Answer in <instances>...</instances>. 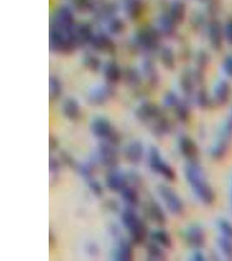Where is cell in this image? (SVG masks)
<instances>
[{
  "label": "cell",
  "mask_w": 232,
  "mask_h": 261,
  "mask_svg": "<svg viewBox=\"0 0 232 261\" xmlns=\"http://www.w3.org/2000/svg\"><path fill=\"white\" fill-rule=\"evenodd\" d=\"M224 31V38L226 39L229 44L232 45V19L228 21L225 27L223 28Z\"/></svg>",
  "instance_id": "obj_32"
},
{
  "label": "cell",
  "mask_w": 232,
  "mask_h": 261,
  "mask_svg": "<svg viewBox=\"0 0 232 261\" xmlns=\"http://www.w3.org/2000/svg\"><path fill=\"white\" fill-rule=\"evenodd\" d=\"M121 194H122L121 196H122L123 201L127 205V207H137L139 204V197L134 188L126 187L121 192Z\"/></svg>",
  "instance_id": "obj_18"
},
{
  "label": "cell",
  "mask_w": 232,
  "mask_h": 261,
  "mask_svg": "<svg viewBox=\"0 0 232 261\" xmlns=\"http://www.w3.org/2000/svg\"><path fill=\"white\" fill-rule=\"evenodd\" d=\"M217 245L220 248L223 255L229 259H232V241L228 238L222 236L217 240Z\"/></svg>",
  "instance_id": "obj_23"
},
{
  "label": "cell",
  "mask_w": 232,
  "mask_h": 261,
  "mask_svg": "<svg viewBox=\"0 0 232 261\" xmlns=\"http://www.w3.org/2000/svg\"><path fill=\"white\" fill-rule=\"evenodd\" d=\"M229 138L221 135V138L219 140L217 141L215 146L212 147V151H211V154L212 157L216 160V161H220L222 160L228 151L229 148Z\"/></svg>",
  "instance_id": "obj_16"
},
{
  "label": "cell",
  "mask_w": 232,
  "mask_h": 261,
  "mask_svg": "<svg viewBox=\"0 0 232 261\" xmlns=\"http://www.w3.org/2000/svg\"><path fill=\"white\" fill-rule=\"evenodd\" d=\"M185 178L191 189L200 201L205 205H212L216 199V194L212 186L206 180L201 166L196 161L185 166Z\"/></svg>",
  "instance_id": "obj_1"
},
{
  "label": "cell",
  "mask_w": 232,
  "mask_h": 261,
  "mask_svg": "<svg viewBox=\"0 0 232 261\" xmlns=\"http://www.w3.org/2000/svg\"><path fill=\"white\" fill-rule=\"evenodd\" d=\"M128 231L131 236V241L137 245L143 244L148 235L147 227L141 220H138L134 226L131 229H129Z\"/></svg>",
  "instance_id": "obj_13"
},
{
  "label": "cell",
  "mask_w": 232,
  "mask_h": 261,
  "mask_svg": "<svg viewBox=\"0 0 232 261\" xmlns=\"http://www.w3.org/2000/svg\"><path fill=\"white\" fill-rule=\"evenodd\" d=\"M147 254L150 260H164L165 253L158 243H151L147 246Z\"/></svg>",
  "instance_id": "obj_22"
},
{
  "label": "cell",
  "mask_w": 232,
  "mask_h": 261,
  "mask_svg": "<svg viewBox=\"0 0 232 261\" xmlns=\"http://www.w3.org/2000/svg\"><path fill=\"white\" fill-rule=\"evenodd\" d=\"M59 93H60V89H59V87H57L56 83H51V96L53 97V98H57V96H59Z\"/></svg>",
  "instance_id": "obj_38"
},
{
  "label": "cell",
  "mask_w": 232,
  "mask_h": 261,
  "mask_svg": "<svg viewBox=\"0 0 232 261\" xmlns=\"http://www.w3.org/2000/svg\"><path fill=\"white\" fill-rule=\"evenodd\" d=\"M57 147H59V141L57 139L52 135H50L49 136V148L51 151H54V150H57Z\"/></svg>",
  "instance_id": "obj_35"
},
{
  "label": "cell",
  "mask_w": 232,
  "mask_h": 261,
  "mask_svg": "<svg viewBox=\"0 0 232 261\" xmlns=\"http://www.w3.org/2000/svg\"><path fill=\"white\" fill-rule=\"evenodd\" d=\"M192 259L196 261H202L206 259V257L202 254V252L196 250V252H194L193 255H192Z\"/></svg>",
  "instance_id": "obj_36"
},
{
  "label": "cell",
  "mask_w": 232,
  "mask_h": 261,
  "mask_svg": "<svg viewBox=\"0 0 232 261\" xmlns=\"http://www.w3.org/2000/svg\"><path fill=\"white\" fill-rule=\"evenodd\" d=\"M128 179L122 172L111 171L106 177V186L113 192H122L127 187Z\"/></svg>",
  "instance_id": "obj_10"
},
{
  "label": "cell",
  "mask_w": 232,
  "mask_h": 261,
  "mask_svg": "<svg viewBox=\"0 0 232 261\" xmlns=\"http://www.w3.org/2000/svg\"><path fill=\"white\" fill-rule=\"evenodd\" d=\"M147 212H148L150 219L153 222L156 223L158 226L165 225L166 217H165L164 212L163 211V209H162L158 202H156L155 200H152L150 202Z\"/></svg>",
  "instance_id": "obj_14"
},
{
  "label": "cell",
  "mask_w": 232,
  "mask_h": 261,
  "mask_svg": "<svg viewBox=\"0 0 232 261\" xmlns=\"http://www.w3.org/2000/svg\"><path fill=\"white\" fill-rule=\"evenodd\" d=\"M137 119L143 123L156 121L164 115L163 112L154 105L144 104L137 108L135 112Z\"/></svg>",
  "instance_id": "obj_6"
},
{
  "label": "cell",
  "mask_w": 232,
  "mask_h": 261,
  "mask_svg": "<svg viewBox=\"0 0 232 261\" xmlns=\"http://www.w3.org/2000/svg\"><path fill=\"white\" fill-rule=\"evenodd\" d=\"M86 181L90 190L92 191V193L94 195L97 196V197H100L103 194V188H102L101 185L99 184L98 181L95 180L93 178H89Z\"/></svg>",
  "instance_id": "obj_27"
},
{
  "label": "cell",
  "mask_w": 232,
  "mask_h": 261,
  "mask_svg": "<svg viewBox=\"0 0 232 261\" xmlns=\"http://www.w3.org/2000/svg\"><path fill=\"white\" fill-rule=\"evenodd\" d=\"M115 147L116 146L106 141L100 143L98 146V161L103 166L110 169L115 168L119 163V157Z\"/></svg>",
  "instance_id": "obj_5"
},
{
  "label": "cell",
  "mask_w": 232,
  "mask_h": 261,
  "mask_svg": "<svg viewBox=\"0 0 232 261\" xmlns=\"http://www.w3.org/2000/svg\"><path fill=\"white\" fill-rule=\"evenodd\" d=\"M179 101L178 100V98L173 94L167 96L166 98H165V100H164V105L167 107H176V106L179 104Z\"/></svg>",
  "instance_id": "obj_33"
},
{
  "label": "cell",
  "mask_w": 232,
  "mask_h": 261,
  "mask_svg": "<svg viewBox=\"0 0 232 261\" xmlns=\"http://www.w3.org/2000/svg\"><path fill=\"white\" fill-rule=\"evenodd\" d=\"M223 68L227 76L232 77V55H229L224 60Z\"/></svg>",
  "instance_id": "obj_30"
},
{
  "label": "cell",
  "mask_w": 232,
  "mask_h": 261,
  "mask_svg": "<svg viewBox=\"0 0 232 261\" xmlns=\"http://www.w3.org/2000/svg\"><path fill=\"white\" fill-rule=\"evenodd\" d=\"M185 241L189 246L200 249L206 244V233L199 226H191L185 232Z\"/></svg>",
  "instance_id": "obj_7"
},
{
  "label": "cell",
  "mask_w": 232,
  "mask_h": 261,
  "mask_svg": "<svg viewBox=\"0 0 232 261\" xmlns=\"http://www.w3.org/2000/svg\"><path fill=\"white\" fill-rule=\"evenodd\" d=\"M60 158H61L63 162L66 164V166H70L72 168H76L77 164L75 163L74 160L72 159L71 155L67 154L66 152H63L62 151L61 154H60Z\"/></svg>",
  "instance_id": "obj_31"
},
{
  "label": "cell",
  "mask_w": 232,
  "mask_h": 261,
  "mask_svg": "<svg viewBox=\"0 0 232 261\" xmlns=\"http://www.w3.org/2000/svg\"><path fill=\"white\" fill-rule=\"evenodd\" d=\"M231 87L225 81H219L214 89V101L218 106H225L229 102Z\"/></svg>",
  "instance_id": "obj_11"
},
{
  "label": "cell",
  "mask_w": 232,
  "mask_h": 261,
  "mask_svg": "<svg viewBox=\"0 0 232 261\" xmlns=\"http://www.w3.org/2000/svg\"><path fill=\"white\" fill-rule=\"evenodd\" d=\"M63 113L67 119H71V120L78 119L80 115V108H79L77 101L73 100V99H69V100L66 101V103L63 107Z\"/></svg>",
  "instance_id": "obj_19"
},
{
  "label": "cell",
  "mask_w": 232,
  "mask_h": 261,
  "mask_svg": "<svg viewBox=\"0 0 232 261\" xmlns=\"http://www.w3.org/2000/svg\"><path fill=\"white\" fill-rule=\"evenodd\" d=\"M139 220L136 212L134 211V208L127 207L123 211L121 220L123 225L127 228V230L131 229Z\"/></svg>",
  "instance_id": "obj_21"
},
{
  "label": "cell",
  "mask_w": 232,
  "mask_h": 261,
  "mask_svg": "<svg viewBox=\"0 0 232 261\" xmlns=\"http://www.w3.org/2000/svg\"><path fill=\"white\" fill-rule=\"evenodd\" d=\"M170 129H171V125H170V121L164 116V114L159 119H157L152 126V134H154L156 136L158 137L166 135L170 133Z\"/></svg>",
  "instance_id": "obj_17"
},
{
  "label": "cell",
  "mask_w": 232,
  "mask_h": 261,
  "mask_svg": "<svg viewBox=\"0 0 232 261\" xmlns=\"http://www.w3.org/2000/svg\"><path fill=\"white\" fill-rule=\"evenodd\" d=\"M91 129L93 135L110 143L113 146H118L120 140L116 130H114L110 121L104 118H97L93 120Z\"/></svg>",
  "instance_id": "obj_2"
},
{
  "label": "cell",
  "mask_w": 232,
  "mask_h": 261,
  "mask_svg": "<svg viewBox=\"0 0 232 261\" xmlns=\"http://www.w3.org/2000/svg\"><path fill=\"white\" fill-rule=\"evenodd\" d=\"M209 34H210V41L212 43V46L216 50H221V48L223 47L224 31L219 21L216 20L212 22L210 27Z\"/></svg>",
  "instance_id": "obj_12"
},
{
  "label": "cell",
  "mask_w": 232,
  "mask_h": 261,
  "mask_svg": "<svg viewBox=\"0 0 232 261\" xmlns=\"http://www.w3.org/2000/svg\"><path fill=\"white\" fill-rule=\"evenodd\" d=\"M179 151L184 157L190 161L194 162L198 156V148L196 143L189 137L183 136L179 141Z\"/></svg>",
  "instance_id": "obj_8"
},
{
  "label": "cell",
  "mask_w": 232,
  "mask_h": 261,
  "mask_svg": "<svg viewBox=\"0 0 232 261\" xmlns=\"http://www.w3.org/2000/svg\"><path fill=\"white\" fill-rule=\"evenodd\" d=\"M218 228L224 237L228 238L232 241V224L226 220L218 221Z\"/></svg>",
  "instance_id": "obj_26"
},
{
  "label": "cell",
  "mask_w": 232,
  "mask_h": 261,
  "mask_svg": "<svg viewBox=\"0 0 232 261\" xmlns=\"http://www.w3.org/2000/svg\"><path fill=\"white\" fill-rule=\"evenodd\" d=\"M110 233L112 234L114 238L120 237V231H119V228H118L117 226H111L110 229Z\"/></svg>",
  "instance_id": "obj_39"
},
{
  "label": "cell",
  "mask_w": 232,
  "mask_h": 261,
  "mask_svg": "<svg viewBox=\"0 0 232 261\" xmlns=\"http://www.w3.org/2000/svg\"><path fill=\"white\" fill-rule=\"evenodd\" d=\"M176 115L179 121L182 123H185L188 121L190 118V110L186 105L179 102V104L176 106Z\"/></svg>",
  "instance_id": "obj_24"
},
{
  "label": "cell",
  "mask_w": 232,
  "mask_h": 261,
  "mask_svg": "<svg viewBox=\"0 0 232 261\" xmlns=\"http://www.w3.org/2000/svg\"><path fill=\"white\" fill-rule=\"evenodd\" d=\"M133 258V252L131 244L127 241L119 239L118 247L114 252V258L116 260L129 261Z\"/></svg>",
  "instance_id": "obj_15"
},
{
  "label": "cell",
  "mask_w": 232,
  "mask_h": 261,
  "mask_svg": "<svg viewBox=\"0 0 232 261\" xmlns=\"http://www.w3.org/2000/svg\"><path fill=\"white\" fill-rule=\"evenodd\" d=\"M149 164L150 167L153 172L163 176L167 180H175V171L172 169V167L170 165L164 162L161 156L160 151L155 146H152L150 149Z\"/></svg>",
  "instance_id": "obj_3"
},
{
  "label": "cell",
  "mask_w": 232,
  "mask_h": 261,
  "mask_svg": "<svg viewBox=\"0 0 232 261\" xmlns=\"http://www.w3.org/2000/svg\"><path fill=\"white\" fill-rule=\"evenodd\" d=\"M158 193L164 200L168 210L172 214L180 215L184 212V203L175 191L165 185H160L158 187Z\"/></svg>",
  "instance_id": "obj_4"
},
{
  "label": "cell",
  "mask_w": 232,
  "mask_h": 261,
  "mask_svg": "<svg viewBox=\"0 0 232 261\" xmlns=\"http://www.w3.org/2000/svg\"><path fill=\"white\" fill-rule=\"evenodd\" d=\"M152 239L156 243H158L164 248H170L172 246V241L170 233L164 230L153 231L152 233Z\"/></svg>",
  "instance_id": "obj_20"
},
{
  "label": "cell",
  "mask_w": 232,
  "mask_h": 261,
  "mask_svg": "<svg viewBox=\"0 0 232 261\" xmlns=\"http://www.w3.org/2000/svg\"><path fill=\"white\" fill-rule=\"evenodd\" d=\"M125 156L131 164L137 165L140 163L143 156V144L138 140L131 141L125 148Z\"/></svg>",
  "instance_id": "obj_9"
},
{
  "label": "cell",
  "mask_w": 232,
  "mask_h": 261,
  "mask_svg": "<svg viewBox=\"0 0 232 261\" xmlns=\"http://www.w3.org/2000/svg\"><path fill=\"white\" fill-rule=\"evenodd\" d=\"M196 102L201 108H207L210 106V98H209L206 91L202 90V91L198 92L197 98H196Z\"/></svg>",
  "instance_id": "obj_28"
},
{
  "label": "cell",
  "mask_w": 232,
  "mask_h": 261,
  "mask_svg": "<svg viewBox=\"0 0 232 261\" xmlns=\"http://www.w3.org/2000/svg\"><path fill=\"white\" fill-rule=\"evenodd\" d=\"M108 208L111 211L117 212L119 210L118 208H119V205H118L117 201L113 199H110V201L108 202Z\"/></svg>",
  "instance_id": "obj_37"
},
{
  "label": "cell",
  "mask_w": 232,
  "mask_h": 261,
  "mask_svg": "<svg viewBox=\"0 0 232 261\" xmlns=\"http://www.w3.org/2000/svg\"><path fill=\"white\" fill-rule=\"evenodd\" d=\"M60 170V164L55 158L50 157L49 159V171L52 176H56L59 174Z\"/></svg>",
  "instance_id": "obj_29"
},
{
  "label": "cell",
  "mask_w": 232,
  "mask_h": 261,
  "mask_svg": "<svg viewBox=\"0 0 232 261\" xmlns=\"http://www.w3.org/2000/svg\"><path fill=\"white\" fill-rule=\"evenodd\" d=\"M76 170H77L78 173L80 174L82 177L85 178V179H89V178H93V166L90 164H80V165H77L76 166Z\"/></svg>",
  "instance_id": "obj_25"
},
{
  "label": "cell",
  "mask_w": 232,
  "mask_h": 261,
  "mask_svg": "<svg viewBox=\"0 0 232 261\" xmlns=\"http://www.w3.org/2000/svg\"><path fill=\"white\" fill-rule=\"evenodd\" d=\"M85 249H86V252H88V254L91 256L98 255V252H99L98 246H97L95 243H93V242L87 244L86 248H85Z\"/></svg>",
  "instance_id": "obj_34"
}]
</instances>
